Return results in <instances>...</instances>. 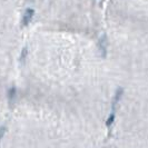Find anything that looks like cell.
I'll return each instance as SVG.
<instances>
[{"instance_id":"cell-6","label":"cell","mask_w":148,"mask_h":148,"mask_svg":"<svg viewBox=\"0 0 148 148\" xmlns=\"http://www.w3.org/2000/svg\"><path fill=\"white\" fill-rule=\"evenodd\" d=\"M27 53H28V50H27V48H23V50L21 52V56H20V61L23 62L25 59H26V57H27Z\"/></svg>"},{"instance_id":"cell-7","label":"cell","mask_w":148,"mask_h":148,"mask_svg":"<svg viewBox=\"0 0 148 148\" xmlns=\"http://www.w3.org/2000/svg\"><path fill=\"white\" fill-rule=\"evenodd\" d=\"M5 133H6V127H5V126L0 127V140H1V138L3 137Z\"/></svg>"},{"instance_id":"cell-1","label":"cell","mask_w":148,"mask_h":148,"mask_svg":"<svg viewBox=\"0 0 148 148\" xmlns=\"http://www.w3.org/2000/svg\"><path fill=\"white\" fill-rule=\"evenodd\" d=\"M123 95H124V88L118 87L117 90H116V92H115L114 99H112V101H111V111H112V112L116 111V107H117V105L119 104V101L121 100Z\"/></svg>"},{"instance_id":"cell-5","label":"cell","mask_w":148,"mask_h":148,"mask_svg":"<svg viewBox=\"0 0 148 148\" xmlns=\"http://www.w3.org/2000/svg\"><path fill=\"white\" fill-rule=\"evenodd\" d=\"M115 117H116V114L111 111V114L109 115V117H108L107 120H106V126L110 127L111 125H112V123H114V120H115Z\"/></svg>"},{"instance_id":"cell-2","label":"cell","mask_w":148,"mask_h":148,"mask_svg":"<svg viewBox=\"0 0 148 148\" xmlns=\"http://www.w3.org/2000/svg\"><path fill=\"white\" fill-rule=\"evenodd\" d=\"M34 15H35V11H34V9H32V8H28V9H26L25 14H23V16H22V20H21V23H22V26H23V27H27L30 22H31Z\"/></svg>"},{"instance_id":"cell-4","label":"cell","mask_w":148,"mask_h":148,"mask_svg":"<svg viewBox=\"0 0 148 148\" xmlns=\"http://www.w3.org/2000/svg\"><path fill=\"white\" fill-rule=\"evenodd\" d=\"M16 97H17V90L15 87H11V88L8 89V100L10 104H14L16 100Z\"/></svg>"},{"instance_id":"cell-3","label":"cell","mask_w":148,"mask_h":148,"mask_svg":"<svg viewBox=\"0 0 148 148\" xmlns=\"http://www.w3.org/2000/svg\"><path fill=\"white\" fill-rule=\"evenodd\" d=\"M98 47H99V51L101 53V56L106 57V55H107V39H106V36H103V38L99 40Z\"/></svg>"}]
</instances>
